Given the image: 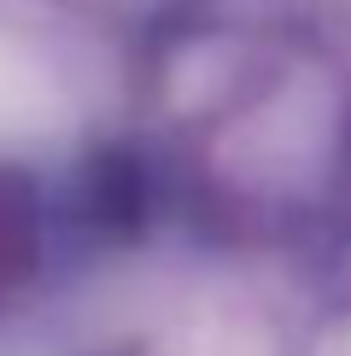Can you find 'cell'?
I'll return each mask as SVG.
<instances>
[{
    "instance_id": "cell-1",
    "label": "cell",
    "mask_w": 351,
    "mask_h": 356,
    "mask_svg": "<svg viewBox=\"0 0 351 356\" xmlns=\"http://www.w3.org/2000/svg\"><path fill=\"white\" fill-rule=\"evenodd\" d=\"M53 123H58V82L47 76V65L0 41V146L41 140Z\"/></svg>"
}]
</instances>
